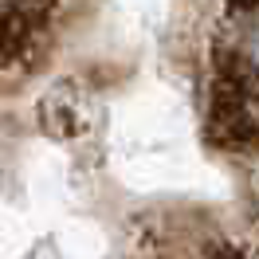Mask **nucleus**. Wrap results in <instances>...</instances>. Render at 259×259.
<instances>
[{"label": "nucleus", "mask_w": 259, "mask_h": 259, "mask_svg": "<svg viewBox=\"0 0 259 259\" xmlns=\"http://www.w3.org/2000/svg\"><path fill=\"white\" fill-rule=\"evenodd\" d=\"M39 118H44V126L51 134H59V138H71V134H82L87 122H82V106L79 98L71 95V87H55L44 102H39Z\"/></svg>", "instance_id": "f257e3e1"}]
</instances>
